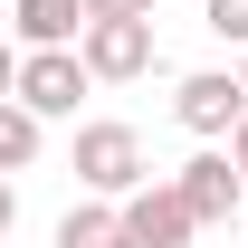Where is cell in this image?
Masks as SVG:
<instances>
[{"instance_id":"6da1fadb","label":"cell","mask_w":248,"mask_h":248,"mask_svg":"<svg viewBox=\"0 0 248 248\" xmlns=\"http://www.w3.org/2000/svg\"><path fill=\"white\" fill-rule=\"evenodd\" d=\"M67 172H77V191H86V201H124V191H143V182H153V162H143V134H134V124H115V115L77 124V143H67Z\"/></svg>"},{"instance_id":"ba28073f","label":"cell","mask_w":248,"mask_h":248,"mask_svg":"<svg viewBox=\"0 0 248 248\" xmlns=\"http://www.w3.org/2000/svg\"><path fill=\"white\" fill-rule=\"evenodd\" d=\"M38 153H48V124H38L19 95H0V172H29Z\"/></svg>"},{"instance_id":"3957f363","label":"cell","mask_w":248,"mask_h":248,"mask_svg":"<svg viewBox=\"0 0 248 248\" xmlns=\"http://www.w3.org/2000/svg\"><path fill=\"white\" fill-rule=\"evenodd\" d=\"M162 182L182 191L191 229H229V219H239V201H248V182H239V162H229V143H201V153H191L182 172H162Z\"/></svg>"},{"instance_id":"8fae6325","label":"cell","mask_w":248,"mask_h":248,"mask_svg":"<svg viewBox=\"0 0 248 248\" xmlns=\"http://www.w3.org/2000/svg\"><path fill=\"white\" fill-rule=\"evenodd\" d=\"M86 19H153V0H86Z\"/></svg>"},{"instance_id":"8992f818","label":"cell","mask_w":248,"mask_h":248,"mask_svg":"<svg viewBox=\"0 0 248 248\" xmlns=\"http://www.w3.org/2000/svg\"><path fill=\"white\" fill-rule=\"evenodd\" d=\"M191 239L201 229H191V210H182L172 182H143V191L115 201V248H191Z\"/></svg>"},{"instance_id":"30bf717a","label":"cell","mask_w":248,"mask_h":248,"mask_svg":"<svg viewBox=\"0 0 248 248\" xmlns=\"http://www.w3.org/2000/svg\"><path fill=\"white\" fill-rule=\"evenodd\" d=\"M201 19H210L229 48H248V0H201Z\"/></svg>"},{"instance_id":"9c48e42d","label":"cell","mask_w":248,"mask_h":248,"mask_svg":"<svg viewBox=\"0 0 248 248\" xmlns=\"http://www.w3.org/2000/svg\"><path fill=\"white\" fill-rule=\"evenodd\" d=\"M48 248H115V201H77V210L58 219Z\"/></svg>"},{"instance_id":"4fadbf2b","label":"cell","mask_w":248,"mask_h":248,"mask_svg":"<svg viewBox=\"0 0 248 248\" xmlns=\"http://www.w3.org/2000/svg\"><path fill=\"white\" fill-rule=\"evenodd\" d=\"M19 86V48H10V38H0V95Z\"/></svg>"},{"instance_id":"5bb4252c","label":"cell","mask_w":248,"mask_h":248,"mask_svg":"<svg viewBox=\"0 0 248 248\" xmlns=\"http://www.w3.org/2000/svg\"><path fill=\"white\" fill-rule=\"evenodd\" d=\"M229 162H239V182H248V115H239V134H229Z\"/></svg>"},{"instance_id":"9a60e30c","label":"cell","mask_w":248,"mask_h":248,"mask_svg":"<svg viewBox=\"0 0 248 248\" xmlns=\"http://www.w3.org/2000/svg\"><path fill=\"white\" fill-rule=\"evenodd\" d=\"M239 86H248V48H239Z\"/></svg>"},{"instance_id":"7c38bea8","label":"cell","mask_w":248,"mask_h":248,"mask_svg":"<svg viewBox=\"0 0 248 248\" xmlns=\"http://www.w3.org/2000/svg\"><path fill=\"white\" fill-rule=\"evenodd\" d=\"M10 219H19V182L0 172V239H10Z\"/></svg>"},{"instance_id":"5b68a950","label":"cell","mask_w":248,"mask_h":248,"mask_svg":"<svg viewBox=\"0 0 248 248\" xmlns=\"http://www.w3.org/2000/svg\"><path fill=\"white\" fill-rule=\"evenodd\" d=\"M172 115H182V134H201V143H229L248 115V86L239 67H191L182 86H172Z\"/></svg>"},{"instance_id":"7a4b0ae2","label":"cell","mask_w":248,"mask_h":248,"mask_svg":"<svg viewBox=\"0 0 248 248\" xmlns=\"http://www.w3.org/2000/svg\"><path fill=\"white\" fill-rule=\"evenodd\" d=\"M10 95H19L38 124H77V105L95 95V77H86L77 48H19V86Z\"/></svg>"},{"instance_id":"52a82bcc","label":"cell","mask_w":248,"mask_h":248,"mask_svg":"<svg viewBox=\"0 0 248 248\" xmlns=\"http://www.w3.org/2000/svg\"><path fill=\"white\" fill-rule=\"evenodd\" d=\"M86 0H10V48H77Z\"/></svg>"},{"instance_id":"277c9868","label":"cell","mask_w":248,"mask_h":248,"mask_svg":"<svg viewBox=\"0 0 248 248\" xmlns=\"http://www.w3.org/2000/svg\"><path fill=\"white\" fill-rule=\"evenodd\" d=\"M77 58H86L95 86H134V77H153V19H86L77 29Z\"/></svg>"}]
</instances>
